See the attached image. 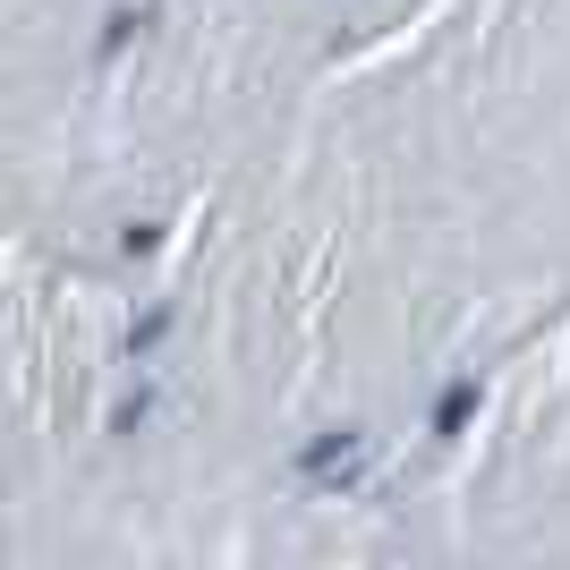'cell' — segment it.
<instances>
[{"instance_id": "1", "label": "cell", "mask_w": 570, "mask_h": 570, "mask_svg": "<svg viewBox=\"0 0 570 570\" xmlns=\"http://www.w3.org/2000/svg\"><path fill=\"white\" fill-rule=\"evenodd\" d=\"M476 409H485V375H452L443 392H434V409H426V434L434 443H460Z\"/></svg>"}, {"instance_id": "2", "label": "cell", "mask_w": 570, "mask_h": 570, "mask_svg": "<svg viewBox=\"0 0 570 570\" xmlns=\"http://www.w3.org/2000/svg\"><path fill=\"white\" fill-rule=\"evenodd\" d=\"M357 452H366V426H324L307 452L289 460V469H298V476H333V469H350V476H357Z\"/></svg>"}, {"instance_id": "3", "label": "cell", "mask_w": 570, "mask_h": 570, "mask_svg": "<svg viewBox=\"0 0 570 570\" xmlns=\"http://www.w3.org/2000/svg\"><path fill=\"white\" fill-rule=\"evenodd\" d=\"M170 324H179V315H170V307H145L137 324H128V357H154V350H163V341H170Z\"/></svg>"}, {"instance_id": "5", "label": "cell", "mask_w": 570, "mask_h": 570, "mask_svg": "<svg viewBox=\"0 0 570 570\" xmlns=\"http://www.w3.org/2000/svg\"><path fill=\"white\" fill-rule=\"evenodd\" d=\"M145 409H154V392L137 383V392H128V401L111 409V434H137V426H145Z\"/></svg>"}, {"instance_id": "6", "label": "cell", "mask_w": 570, "mask_h": 570, "mask_svg": "<svg viewBox=\"0 0 570 570\" xmlns=\"http://www.w3.org/2000/svg\"><path fill=\"white\" fill-rule=\"evenodd\" d=\"M154 247H163V230H154V222H128V230H119V256H154Z\"/></svg>"}, {"instance_id": "4", "label": "cell", "mask_w": 570, "mask_h": 570, "mask_svg": "<svg viewBox=\"0 0 570 570\" xmlns=\"http://www.w3.org/2000/svg\"><path fill=\"white\" fill-rule=\"evenodd\" d=\"M145 26H154V18H145V9H111V26H102V60H119V51H128V35H145Z\"/></svg>"}]
</instances>
